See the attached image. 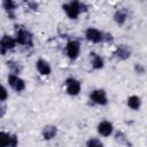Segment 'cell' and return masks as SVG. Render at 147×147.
Segmentation results:
<instances>
[{
	"instance_id": "2",
	"label": "cell",
	"mask_w": 147,
	"mask_h": 147,
	"mask_svg": "<svg viewBox=\"0 0 147 147\" xmlns=\"http://www.w3.org/2000/svg\"><path fill=\"white\" fill-rule=\"evenodd\" d=\"M16 41L17 44L22 46H26V47H32L33 45L31 33L23 26H17L16 29Z\"/></svg>"
},
{
	"instance_id": "15",
	"label": "cell",
	"mask_w": 147,
	"mask_h": 147,
	"mask_svg": "<svg viewBox=\"0 0 147 147\" xmlns=\"http://www.w3.org/2000/svg\"><path fill=\"white\" fill-rule=\"evenodd\" d=\"M126 18H127V11H126V9H118L115 13V15H114L115 22L117 24H119V25L124 24L125 21H126Z\"/></svg>"
},
{
	"instance_id": "20",
	"label": "cell",
	"mask_w": 147,
	"mask_h": 147,
	"mask_svg": "<svg viewBox=\"0 0 147 147\" xmlns=\"http://www.w3.org/2000/svg\"><path fill=\"white\" fill-rule=\"evenodd\" d=\"M7 96H8V93H7V90H6V87H1V98H0V100L1 101H5L6 99H7Z\"/></svg>"
},
{
	"instance_id": "1",
	"label": "cell",
	"mask_w": 147,
	"mask_h": 147,
	"mask_svg": "<svg viewBox=\"0 0 147 147\" xmlns=\"http://www.w3.org/2000/svg\"><path fill=\"white\" fill-rule=\"evenodd\" d=\"M62 8L65 11V14L68 15V17L71 18V20H76L79 16V14L83 10H85V9H83L84 8V5L79 0H71L69 3L63 5Z\"/></svg>"
},
{
	"instance_id": "7",
	"label": "cell",
	"mask_w": 147,
	"mask_h": 147,
	"mask_svg": "<svg viewBox=\"0 0 147 147\" xmlns=\"http://www.w3.org/2000/svg\"><path fill=\"white\" fill-rule=\"evenodd\" d=\"M8 84L10 85V87L13 90H15L16 92H21L25 88V83L24 80L18 77L16 74H10L8 76Z\"/></svg>"
},
{
	"instance_id": "10",
	"label": "cell",
	"mask_w": 147,
	"mask_h": 147,
	"mask_svg": "<svg viewBox=\"0 0 147 147\" xmlns=\"http://www.w3.org/2000/svg\"><path fill=\"white\" fill-rule=\"evenodd\" d=\"M115 57H117L118 60H126L131 56V49L129 48V46L126 45H119L115 52H114Z\"/></svg>"
},
{
	"instance_id": "19",
	"label": "cell",
	"mask_w": 147,
	"mask_h": 147,
	"mask_svg": "<svg viewBox=\"0 0 147 147\" xmlns=\"http://www.w3.org/2000/svg\"><path fill=\"white\" fill-rule=\"evenodd\" d=\"M7 64H8L9 69L11 70V74H18V72H20V70H21V69H20V65H18V63L10 61V62H8Z\"/></svg>"
},
{
	"instance_id": "6",
	"label": "cell",
	"mask_w": 147,
	"mask_h": 147,
	"mask_svg": "<svg viewBox=\"0 0 147 147\" xmlns=\"http://www.w3.org/2000/svg\"><path fill=\"white\" fill-rule=\"evenodd\" d=\"M65 52H67V55L70 60H76L79 55V52H80V45L77 40H70L68 41L67 44V47H65Z\"/></svg>"
},
{
	"instance_id": "3",
	"label": "cell",
	"mask_w": 147,
	"mask_h": 147,
	"mask_svg": "<svg viewBox=\"0 0 147 147\" xmlns=\"http://www.w3.org/2000/svg\"><path fill=\"white\" fill-rule=\"evenodd\" d=\"M85 37L88 41L91 42H101V41H106V33L101 32L100 30L95 29V28H88L85 32Z\"/></svg>"
},
{
	"instance_id": "5",
	"label": "cell",
	"mask_w": 147,
	"mask_h": 147,
	"mask_svg": "<svg viewBox=\"0 0 147 147\" xmlns=\"http://www.w3.org/2000/svg\"><path fill=\"white\" fill-rule=\"evenodd\" d=\"M65 88H67V93L70 95H78L80 90H82V85L80 82L77 80L76 78H67L65 80Z\"/></svg>"
},
{
	"instance_id": "4",
	"label": "cell",
	"mask_w": 147,
	"mask_h": 147,
	"mask_svg": "<svg viewBox=\"0 0 147 147\" xmlns=\"http://www.w3.org/2000/svg\"><path fill=\"white\" fill-rule=\"evenodd\" d=\"M17 41H16V38H13L8 34H3L2 38H1V41H0V51H1V54L5 55L7 51L9 49H13L15 46H16Z\"/></svg>"
},
{
	"instance_id": "9",
	"label": "cell",
	"mask_w": 147,
	"mask_h": 147,
	"mask_svg": "<svg viewBox=\"0 0 147 147\" xmlns=\"http://www.w3.org/2000/svg\"><path fill=\"white\" fill-rule=\"evenodd\" d=\"M0 145L2 147H15L17 145V138L14 134L1 132V138H0Z\"/></svg>"
},
{
	"instance_id": "8",
	"label": "cell",
	"mask_w": 147,
	"mask_h": 147,
	"mask_svg": "<svg viewBox=\"0 0 147 147\" xmlns=\"http://www.w3.org/2000/svg\"><path fill=\"white\" fill-rule=\"evenodd\" d=\"M90 99L94 103L100 105V106H105L108 102L107 94H106V92L103 90H94V91H92L91 94H90Z\"/></svg>"
},
{
	"instance_id": "16",
	"label": "cell",
	"mask_w": 147,
	"mask_h": 147,
	"mask_svg": "<svg viewBox=\"0 0 147 147\" xmlns=\"http://www.w3.org/2000/svg\"><path fill=\"white\" fill-rule=\"evenodd\" d=\"M127 106L133 109V110H138L141 106V100L138 95H131L129 99H127Z\"/></svg>"
},
{
	"instance_id": "12",
	"label": "cell",
	"mask_w": 147,
	"mask_h": 147,
	"mask_svg": "<svg viewBox=\"0 0 147 147\" xmlns=\"http://www.w3.org/2000/svg\"><path fill=\"white\" fill-rule=\"evenodd\" d=\"M36 65H37V69L39 71V74H41L42 76H47L51 74V65L48 64L47 61L40 59L36 62Z\"/></svg>"
},
{
	"instance_id": "18",
	"label": "cell",
	"mask_w": 147,
	"mask_h": 147,
	"mask_svg": "<svg viewBox=\"0 0 147 147\" xmlns=\"http://www.w3.org/2000/svg\"><path fill=\"white\" fill-rule=\"evenodd\" d=\"M86 145H87L88 147H101V146H102V142H101L99 139H96V138H91V139L86 142Z\"/></svg>"
},
{
	"instance_id": "11",
	"label": "cell",
	"mask_w": 147,
	"mask_h": 147,
	"mask_svg": "<svg viewBox=\"0 0 147 147\" xmlns=\"http://www.w3.org/2000/svg\"><path fill=\"white\" fill-rule=\"evenodd\" d=\"M113 124L108 121H101L98 124V132L103 137H109L113 133Z\"/></svg>"
},
{
	"instance_id": "13",
	"label": "cell",
	"mask_w": 147,
	"mask_h": 147,
	"mask_svg": "<svg viewBox=\"0 0 147 147\" xmlns=\"http://www.w3.org/2000/svg\"><path fill=\"white\" fill-rule=\"evenodd\" d=\"M56 133H57V129H56V126H54V125H46V126L42 129V137H44V139H46V140L53 139V138L56 136Z\"/></svg>"
},
{
	"instance_id": "14",
	"label": "cell",
	"mask_w": 147,
	"mask_h": 147,
	"mask_svg": "<svg viewBox=\"0 0 147 147\" xmlns=\"http://www.w3.org/2000/svg\"><path fill=\"white\" fill-rule=\"evenodd\" d=\"M91 63L94 69H102L105 64L103 59L99 54H95V53H91Z\"/></svg>"
},
{
	"instance_id": "17",
	"label": "cell",
	"mask_w": 147,
	"mask_h": 147,
	"mask_svg": "<svg viewBox=\"0 0 147 147\" xmlns=\"http://www.w3.org/2000/svg\"><path fill=\"white\" fill-rule=\"evenodd\" d=\"M3 8L6 9V11H8L9 14H11L15 9V5L13 2V0H3Z\"/></svg>"
},
{
	"instance_id": "21",
	"label": "cell",
	"mask_w": 147,
	"mask_h": 147,
	"mask_svg": "<svg viewBox=\"0 0 147 147\" xmlns=\"http://www.w3.org/2000/svg\"><path fill=\"white\" fill-rule=\"evenodd\" d=\"M134 69H136V71H137L138 74H144V71H145V69L141 67V64H136Z\"/></svg>"
}]
</instances>
